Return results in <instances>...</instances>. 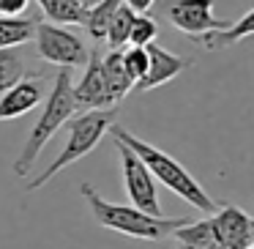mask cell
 I'll return each mask as SVG.
<instances>
[{
    "label": "cell",
    "instance_id": "10",
    "mask_svg": "<svg viewBox=\"0 0 254 249\" xmlns=\"http://www.w3.org/2000/svg\"><path fill=\"white\" fill-rule=\"evenodd\" d=\"M145 52H148V72H145L142 77L134 83V88H139V90H153V88H159V85L175 80L178 74H181L183 69L189 66L186 58L175 55V52H170V50H164V47H159L156 41L145 47Z\"/></svg>",
    "mask_w": 254,
    "mask_h": 249
},
{
    "label": "cell",
    "instance_id": "3",
    "mask_svg": "<svg viewBox=\"0 0 254 249\" xmlns=\"http://www.w3.org/2000/svg\"><path fill=\"white\" fill-rule=\"evenodd\" d=\"M71 85H74L71 83V69H61V72H58V80H55V88L50 90V96H47V101H44V110H41L39 121L30 129L28 140H25V145H22V154L14 162V175L28 178L30 170H33V165H36V159H39V154L44 151V145L55 137L58 129H61L68 118H74L77 101H74Z\"/></svg>",
    "mask_w": 254,
    "mask_h": 249
},
{
    "label": "cell",
    "instance_id": "5",
    "mask_svg": "<svg viewBox=\"0 0 254 249\" xmlns=\"http://www.w3.org/2000/svg\"><path fill=\"white\" fill-rule=\"evenodd\" d=\"M33 36H36V50H39L41 61L55 63L61 69H77V66H85V61H88V50H85L82 39L71 30L61 28V25L36 22Z\"/></svg>",
    "mask_w": 254,
    "mask_h": 249
},
{
    "label": "cell",
    "instance_id": "19",
    "mask_svg": "<svg viewBox=\"0 0 254 249\" xmlns=\"http://www.w3.org/2000/svg\"><path fill=\"white\" fill-rule=\"evenodd\" d=\"M25 77V63L14 50H0V93H6L11 85Z\"/></svg>",
    "mask_w": 254,
    "mask_h": 249
},
{
    "label": "cell",
    "instance_id": "20",
    "mask_svg": "<svg viewBox=\"0 0 254 249\" xmlns=\"http://www.w3.org/2000/svg\"><path fill=\"white\" fill-rule=\"evenodd\" d=\"M159 36V25L150 14H134L131 30H128V44L131 47H148Z\"/></svg>",
    "mask_w": 254,
    "mask_h": 249
},
{
    "label": "cell",
    "instance_id": "8",
    "mask_svg": "<svg viewBox=\"0 0 254 249\" xmlns=\"http://www.w3.org/2000/svg\"><path fill=\"white\" fill-rule=\"evenodd\" d=\"M71 93H74V101H77V110H110V107H115L110 99V90H107L99 47L88 50L85 74L79 80V85H71Z\"/></svg>",
    "mask_w": 254,
    "mask_h": 249
},
{
    "label": "cell",
    "instance_id": "18",
    "mask_svg": "<svg viewBox=\"0 0 254 249\" xmlns=\"http://www.w3.org/2000/svg\"><path fill=\"white\" fill-rule=\"evenodd\" d=\"M131 22H134V11L128 6H123V0H121V6H118L115 17H112V22H110V30H107V36H104L110 50H123V47L128 44Z\"/></svg>",
    "mask_w": 254,
    "mask_h": 249
},
{
    "label": "cell",
    "instance_id": "2",
    "mask_svg": "<svg viewBox=\"0 0 254 249\" xmlns=\"http://www.w3.org/2000/svg\"><path fill=\"white\" fill-rule=\"evenodd\" d=\"M79 194L88 200L90 211H93L96 222L107 230H115V233H123L128 238H142V241H161V238L172 236L181 225L191 222L189 216H150L145 211L134 208V205H118V203H110L104 200L99 192H96L90 183H79Z\"/></svg>",
    "mask_w": 254,
    "mask_h": 249
},
{
    "label": "cell",
    "instance_id": "15",
    "mask_svg": "<svg viewBox=\"0 0 254 249\" xmlns=\"http://www.w3.org/2000/svg\"><path fill=\"white\" fill-rule=\"evenodd\" d=\"M44 11V17L50 19V25H61V28H68V25H82L88 8H82L77 0H36Z\"/></svg>",
    "mask_w": 254,
    "mask_h": 249
},
{
    "label": "cell",
    "instance_id": "12",
    "mask_svg": "<svg viewBox=\"0 0 254 249\" xmlns=\"http://www.w3.org/2000/svg\"><path fill=\"white\" fill-rule=\"evenodd\" d=\"M254 33V8H249L238 22H232L230 28L224 30H210V33H202L197 36V41L208 50H224V47H232L238 44L241 39H249Z\"/></svg>",
    "mask_w": 254,
    "mask_h": 249
},
{
    "label": "cell",
    "instance_id": "24",
    "mask_svg": "<svg viewBox=\"0 0 254 249\" xmlns=\"http://www.w3.org/2000/svg\"><path fill=\"white\" fill-rule=\"evenodd\" d=\"M77 3H79L82 8H93L96 3H101V0H77Z\"/></svg>",
    "mask_w": 254,
    "mask_h": 249
},
{
    "label": "cell",
    "instance_id": "13",
    "mask_svg": "<svg viewBox=\"0 0 254 249\" xmlns=\"http://www.w3.org/2000/svg\"><path fill=\"white\" fill-rule=\"evenodd\" d=\"M101 69H104V80H107V90H110L112 104H118V101L126 99L128 90L134 88L131 77H128L126 69H123L121 50H110V55L101 58Z\"/></svg>",
    "mask_w": 254,
    "mask_h": 249
},
{
    "label": "cell",
    "instance_id": "21",
    "mask_svg": "<svg viewBox=\"0 0 254 249\" xmlns=\"http://www.w3.org/2000/svg\"><path fill=\"white\" fill-rule=\"evenodd\" d=\"M121 58H123V69L131 77V83H137L148 72V52H145V47H128L126 52H121Z\"/></svg>",
    "mask_w": 254,
    "mask_h": 249
},
{
    "label": "cell",
    "instance_id": "14",
    "mask_svg": "<svg viewBox=\"0 0 254 249\" xmlns=\"http://www.w3.org/2000/svg\"><path fill=\"white\" fill-rule=\"evenodd\" d=\"M172 236L183 244V247H194V249H224L221 241L216 238L210 219H199V222H186L181 225Z\"/></svg>",
    "mask_w": 254,
    "mask_h": 249
},
{
    "label": "cell",
    "instance_id": "23",
    "mask_svg": "<svg viewBox=\"0 0 254 249\" xmlns=\"http://www.w3.org/2000/svg\"><path fill=\"white\" fill-rule=\"evenodd\" d=\"M156 0H123V6H128L134 14H148L153 8Z\"/></svg>",
    "mask_w": 254,
    "mask_h": 249
},
{
    "label": "cell",
    "instance_id": "16",
    "mask_svg": "<svg viewBox=\"0 0 254 249\" xmlns=\"http://www.w3.org/2000/svg\"><path fill=\"white\" fill-rule=\"evenodd\" d=\"M39 19L30 17H3L0 14V50H14L33 39V28Z\"/></svg>",
    "mask_w": 254,
    "mask_h": 249
},
{
    "label": "cell",
    "instance_id": "22",
    "mask_svg": "<svg viewBox=\"0 0 254 249\" xmlns=\"http://www.w3.org/2000/svg\"><path fill=\"white\" fill-rule=\"evenodd\" d=\"M30 0H0V14L3 17H22Z\"/></svg>",
    "mask_w": 254,
    "mask_h": 249
},
{
    "label": "cell",
    "instance_id": "1",
    "mask_svg": "<svg viewBox=\"0 0 254 249\" xmlns=\"http://www.w3.org/2000/svg\"><path fill=\"white\" fill-rule=\"evenodd\" d=\"M110 134H112V140H121L126 148H131L134 154L139 156V162L148 167L150 175H153L159 183H164L170 192H175L181 200H186L189 205H194V208L205 211V214H210V211L219 208V203H216V200L210 197V194L205 192L202 186H199L197 178H194L191 172H189L178 159H172L167 151H161V148H156V145L145 143V140L134 137L128 129L115 126V123L110 126Z\"/></svg>",
    "mask_w": 254,
    "mask_h": 249
},
{
    "label": "cell",
    "instance_id": "9",
    "mask_svg": "<svg viewBox=\"0 0 254 249\" xmlns=\"http://www.w3.org/2000/svg\"><path fill=\"white\" fill-rule=\"evenodd\" d=\"M216 238L224 249H252L254 247V219L238 205H219L210 216Z\"/></svg>",
    "mask_w": 254,
    "mask_h": 249
},
{
    "label": "cell",
    "instance_id": "17",
    "mask_svg": "<svg viewBox=\"0 0 254 249\" xmlns=\"http://www.w3.org/2000/svg\"><path fill=\"white\" fill-rule=\"evenodd\" d=\"M118 6H121V0H101V3H96L93 8H88L82 28L90 33L93 41H104V36H107V30H110V22H112V17H115Z\"/></svg>",
    "mask_w": 254,
    "mask_h": 249
},
{
    "label": "cell",
    "instance_id": "25",
    "mask_svg": "<svg viewBox=\"0 0 254 249\" xmlns=\"http://www.w3.org/2000/svg\"><path fill=\"white\" fill-rule=\"evenodd\" d=\"M178 249H194V247H183V244H181V247H178Z\"/></svg>",
    "mask_w": 254,
    "mask_h": 249
},
{
    "label": "cell",
    "instance_id": "7",
    "mask_svg": "<svg viewBox=\"0 0 254 249\" xmlns=\"http://www.w3.org/2000/svg\"><path fill=\"white\" fill-rule=\"evenodd\" d=\"M167 14L178 30H183L186 36H194V39L232 25V19H219L213 14V0H170Z\"/></svg>",
    "mask_w": 254,
    "mask_h": 249
},
{
    "label": "cell",
    "instance_id": "6",
    "mask_svg": "<svg viewBox=\"0 0 254 249\" xmlns=\"http://www.w3.org/2000/svg\"><path fill=\"white\" fill-rule=\"evenodd\" d=\"M115 148L121 154V172H123V183H126V194L131 200V205L150 216H164L161 214V203H159L156 178L139 162V156L131 148H126L121 140H115Z\"/></svg>",
    "mask_w": 254,
    "mask_h": 249
},
{
    "label": "cell",
    "instance_id": "11",
    "mask_svg": "<svg viewBox=\"0 0 254 249\" xmlns=\"http://www.w3.org/2000/svg\"><path fill=\"white\" fill-rule=\"evenodd\" d=\"M41 96H44L41 80L22 77L6 93H0V121H11V118H19L25 112H30L41 101Z\"/></svg>",
    "mask_w": 254,
    "mask_h": 249
},
{
    "label": "cell",
    "instance_id": "4",
    "mask_svg": "<svg viewBox=\"0 0 254 249\" xmlns=\"http://www.w3.org/2000/svg\"><path fill=\"white\" fill-rule=\"evenodd\" d=\"M112 121H115V110H112V107L110 110H85V112H79L77 118H68L66 121L68 123V140H66V145H63V151L52 159V165L47 167L39 178L28 181V192L41 189L61 170H66L68 165H74V162H79L82 156H88L90 151L101 143V137L110 132Z\"/></svg>",
    "mask_w": 254,
    "mask_h": 249
}]
</instances>
